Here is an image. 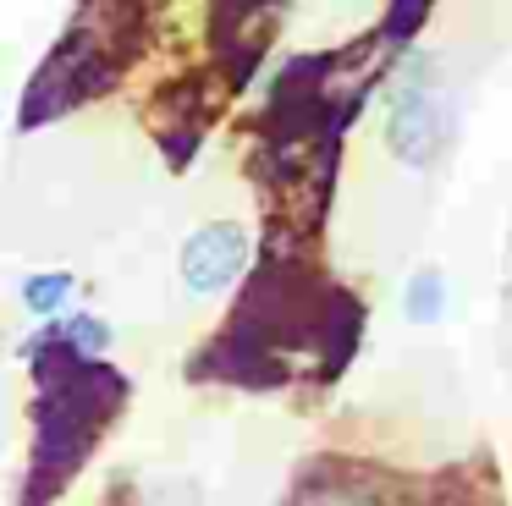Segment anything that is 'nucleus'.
<instances>
[{
  "label": "nucleus",
  "mask_w": 512,
  "mask_h": 506,
  "mask_svg": "<svg viewBox=\"0 0 512 506\" xmlns=\"http://www.w3.org/2000/svg\"><path fill=\"white\" fill-rule=\"evenodd\" d=\"M386 143L402 165H430L435 149H441V99H435V77H430V61H424V55H413L408 72L391 88Z\"/></svg>",
  "instance_id": "nucleus-1"
},
{
  "label": "nucleus",
  "mask_w": 512,
  "mask_h": 506,
  "mask_svg": "<svg viewBox=\"0 0 512 506\" xmlns=\"http://www.w3.org/2000/svg\"><path fill=\"white\" fill-rule=\"evenodd\" d=\"M243 264H248L243 226H204L182 248V281H188V292L210 297V292H226L243 275Z\"/></svg>",
  "instance_id": "nucleus-2"
},
{
  "label": "nucleus",
  "mask_w": 512,
  "mask_h": 506,
  "mask_svg": "<svg viewBox=\"0 0 512 506\" xmlns=\"http://www.w3.org/2000/svg\"><path fill=\"white\" fill-rule=\"evenodd\" d=\"M441 308H446L441 270H419L408 281V319H413V325H430V319H441Z\"/></svg>",
  "instance_id": "nucleus-3"
},
{
  "label": "nucleus",
  "mask_w": 512,
  "mask_h": 506,
  "mask_svg": "<svg viewBox=\"0 0 512 506\" xmlns=\"http://www.w3.org/2000/svg\"><path fill=\"white\" fill-rule=\"evenodd\" d=\"M72 292V275H34V281H23V303L34 308V314H56L61 303H67Z\"/></svg>",
  "instance_id": "nucleus-4"
},
{
  "label": "nucleus",
  "mask_w": 512,
  "mask_h": 506,
  "mask_svg": "<svg viewBox=\"0 0 512 506\" xmlns=\"http://www.w3.org/2000/svg\"><path fill=\"white\" fill-rule=\"evenodd\" d=\"M61 341H67V347H78V352H105V341H111V330L100 325V319H89V314H78V319H67V325L56 330Z\"/></svg>",
  "instance_id": "nucleus-5"
},
{
  "label": "nucleus",
  "mask_w": 512,
  "mask_h": 506,
  "mask_svg": "<svg viewBox=\"0 0 512 506\" xmlns=\"http://www.w3.org/2000/svg\"><path fill=\"white\" fill-rule=\"evenodd\" d=\"M424 11H430V0H391V22H386V33H391V39H408V33L424 22Z\"/></svg>",
  "instance_id": "nucleus-6"
},
{
  "label": "nucleus",
  "mask_w": 512,
  "mask_h": 506,
  "mask_svg": "<svg viewBox=\"0 0 512 506\" xmlns=\"http://www.w3.org/2000/svg\"><path fill=\"white\" fill-rule=\"evenodd\" d=\"M149 506H199V501H193V490H188V484H182V490H171V484H160V490L149 495Z\"/></svg>",
  "instance_id": "nucleus-7"
}]
</instances>
